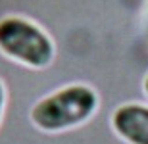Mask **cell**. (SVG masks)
<instances>
[{
    "mask_svg": "<svg viewBox=\"0 0 148 144\" xmlns=\"http://www.w3.org/2000/svg\"><path fill=\"white\" fill-rule=\"evenodd\" d=\"M100 98L88 85H67L31 108V123L44 133H64L87 123L98 111Z\"/></svg>",
    "mask_w": 148,
    "mask_h": 144,
    "instance_id": "1",
    "label": "cell"
},
{
    "mask_svg": "<svg viewBox=\"0 0 148 144\" xmlns=\"http://www.w3.org/2000/svg\"><path fill=\"white\" fill-rule=\"evenodd\" d=\"M0 52L16 63L44 69L54 61V40L38 23L23 16L0 17Z\"/></svg>",
    "mask_w": 148,
    "mask_h": 144,
    "instance_id": "2",
    "label": "cell"
},
{
    "mask_svg": "<svg viewBox=\"0 0 148 144\" xmlns=\"http://www.w3.org/2000/svg\"><path fill=\"white\" fill-rule=\"evenodd\" d=\"M112 129L127 144H148V106H119L112 113Z\"/></svg>",
    "mask_w": 148,
    "mask_h": 144,
    "instance_id": "3",
    "label": "cell"
},
{
    "mask_svg": "<svg viewBox=\"0 0 148 144\" xmlns=\"http://www.w3.org/2000/svg\"><path fill=\"white\" fill-rule=\"evenodd\" d=\"M6 100H8V94H6V85L2 83V79H0V123H2V117H4Z\"/></svg>",
    "mask_w": 148,
    "mask_h": 144,
    "instance_id": "4",
    "label": "cell"
},
{
    "mask_svg": "<svg viewBox=\"0 0 148 144\" xmlns=\"http://www.w3.org/2000/svg\"><path fill=\"white\" fill-rule=\"evenodd\" d=\"M143 89H144V94L148 96V75H146V79H144V83H143Z\"/></svg>",
    "mask_w": 148,
    "mask_h": 144,
    "instance_id": "5",
    "label": "cell"
}]
</instances>
